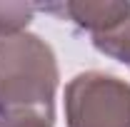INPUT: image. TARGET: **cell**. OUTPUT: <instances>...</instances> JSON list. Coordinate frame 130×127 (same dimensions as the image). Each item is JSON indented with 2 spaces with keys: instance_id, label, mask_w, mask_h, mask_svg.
<instances>
[{
  "instance_id": "6da1fadb",
  "label": "cell",
  "mask_w": 130,
  "mask_h": 127,
  "mask_svg": "<svg viewBox=\"0 0 130 127\" xmlns=\"http://www.w3.org/2000/svg\"><path fill=\"white\" fill-rule=\"evenodd\" d=\"M58 62L45 40L32 32L0 37V122L38 115L53 120Z\"/></svg>"
},
{
  "instance_id": "7a4b0ae2",
  "label": "cell",
  "mask_w": 130,
  "mask_h": 127,
  "mask_svg": "<svg viewBox=\"0 0 130 127\" xmlns=\"http://www.w3.org/2000/svg\"><path fill=\"white\" fill-rule=\"evenodd\" d=\"M68 127H130V85L105 72H80L65 87Z\"/></svg>"
},
{
  "instance_id": "3957f363",
  "label": "cell",
  "mask_w": 130,
  "mask_h": 127,
  "mask_svg": "<svg viewBox=\"0 0 130 127\" xmlns=\"http://www.w3.org/2000/svg\"><path fill=\"white\" fill-rule=\"evenodd\" d=\"M53 10L68 15L73 23L90 32L93 45L103 55L130 67V3L113 0H80L53 5Z\"/></svg>"
},
{
  "instance_id": "277c9868",
  "label": "cell",
  "mask_w": 130,
  "mask_h": 127,
  "mask_svg": "<svg viewBox=\"0 0 130 127\" xmlns=\"http://www.w3.org/2000/svg\"><path fill=\"white\" fill-rule=\"evenodd\" d=\"M35 5L30 3H0V37H10L25 32L28 23L32 20Z\"/></svg>"
},
{
  "instance_id": "5b68a950",
  "label": "cell",
  "mask_w": 130,
  "mask_h": 127,
  "mask_svg": "<svg viewBox=\"0 0 130 127\" xmlns=\"http://www.w3.org/2000/svg\"><path fill=\"white\" fill-rule=\"evenodd\" d=\"M0 127H53V120L38 117V115H20V117L3 120Z\"/></svg>"
}]
</instances>
